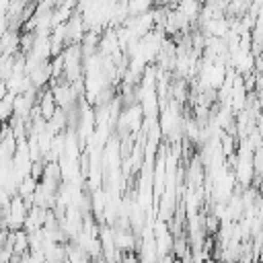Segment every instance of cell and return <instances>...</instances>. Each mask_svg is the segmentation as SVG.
I'll use <instances>...</instances> for the list:
<instances>
[{
	"mask_svg": "<svg viewBox=\"0 0 263 263\" xmlns=\"http://www.w3.org/2000/svg\"><path fill=\"white\" fill-rule=\"evenodd\" d=\"M12 101H14V95L6 90V95L0 99V121L6 123L10 117H12Z\"/></svg>",
	"mask_w": 263,
	"mask_h": 263,
	"instance_id": "1",
	"label": "cell"
},
{
	"mask_svg": "<svg viewBox=\"0 0 263 263\" xmlns=\"http://www.w3.org/2000/svg\"><path fill=\"white\" fill-rule=\"evenodd\" d=\"M23 2H25V4H35L37 0H23Z\"/></svg>",
	"mask_w": 263,
	"mask_h": 263,
	"instance_id": "2",
	"label": "cell"
}]
</instances>
